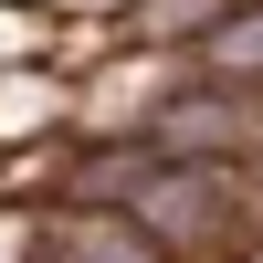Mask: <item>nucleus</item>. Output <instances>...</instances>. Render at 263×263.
Returning <instances> with one entry per match:
<instances>
[{"label":"nucleus","instance_id":"obj_1","mask_svg":"<svg viewBox=\"0 0 263 263\" xmlns=\"http://www.w3.org/2000/svg\"><path fill=\"white\" fill-rule=\"evenodd\" d=\"M42 263H168V242L126 200H105V211H63V221L42 232Z\"/></svg>","mask_w":263,"mask_h":263},{"label":"nucleus","instance_id":"obj_2","mask_svg":"<svg viewBox=\"0 0 263 263\" xmlns=\"http://www.w3.org/2000/svg\"><path fill=\"white\" fill-rule=\"evenodd\" d=\"M211 53H221V63H263V11H253V21H221Z\"/></svg>","mask_w":263,"mask_h":263}]
</instances>
